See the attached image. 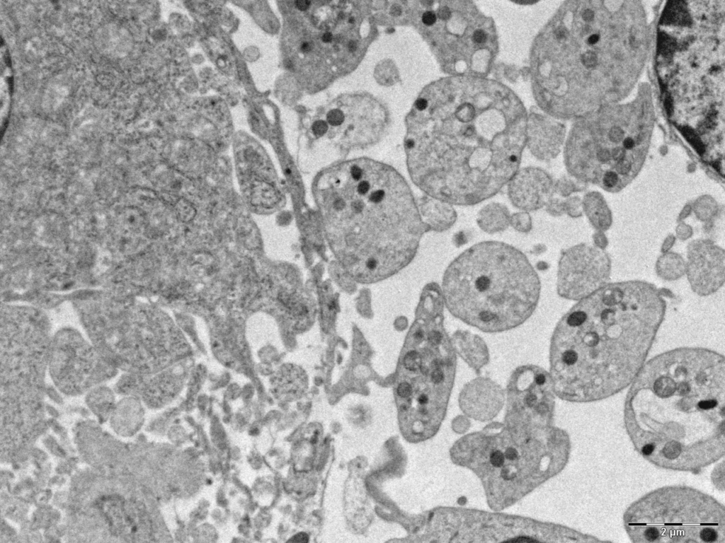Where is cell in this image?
Wrapping results in <instances>:
<instances>
[{
  "mask_svg": "<svg viewBox=\"0 0 725 543\" xmlns=\"http://www.w3.org/2000/svg\"><path fill=\"white\" fill-rule=\"evenodd\" d=\"M568 32L564 28H559L555 31L556 37L558 39H563L567 36Z\"/></svg>",
  "mask_w": 725,
  "mask_h": 543,
  "instance_id": "obj_35",
  "label": "cell"
},
{
  "mask_svg": "<svg viewBox=\"0 0 725 543\" xmlns=\"http://www.w3.org/2000/svg\"><path fill=\"white\" fill-rule=\"evenodd\" d=\"M657 274L663 279L673 281L683 276L686 272V262L678 254L666 252L656 262Z\"/></svg>",
  "mask_w": 725,
  "mask_h": 543,
  "instance_id": "obj_21",
  "label": "cell"
},
{
  "mask_svg": "<svg viewBox=\"0 0 725 543\" xmlns=\"http://www.w3.org/2000/svg\"><path fill=\"white\" fill-rule=\"evenodd\" d=\"M364 2L310 1L290 25L291 64L319 89L350 71L372 35Z\"/></svg>",
  "mask_w": 725,
  "mask_h": 543,
  "instance_id": "obj_5",
  "label": "cell"
},
{
  "mask_svg": "<svg viewBox=\"0 0 725 543\" xmlns=\"http://www.w3.org/2000/svg\"><path fill=\"white\" fill-rule=\"evenodd\" d=\"M651 284H606L580 300L557 323L549 349L550 376L563 399L591 402L613 396L644 365L666 314Z\"/></svg>",
  "mask_w": 725,
  "mask_h": 543,
  "instance_id": "obj_2",
  "label": "cell"
},
{
  "mask_svg": "<svg viewBox=\"0 0 725 543\" xmlns=\"http://www.w3.org/2000/svg\"><path fill=\"white\" fill-rule=\"evenodd\" d=\"M623 523L633 542H725L724 506L686 486L649 492L627 508Z\"/></svg>",
  "mask_w": 725,
  "mask_h": 543,
  "instance_id": "obj_6",
  "label": "cell"
},
{
  "mask_svg": "<svg viewBox=\"0 0 725 543\" xmlns=\"http://www.w3.org/2000/svg\"><path fill=\"white\" fill-rule=\"evenodd\" d=\"M546 211L554 216H561L565 212L564 202L552 197L545 205Z\"/></svg>",
  "mask_w": 725,
  "mask_h": 543,
  "instance_id": "obj_23",
  "label": "cell"
},
{
  "mask_svg": "<svg viewBox=\"0 0 725 543\" xmlns=\"http://www.w3.org/2000/svg\"><path fill=\"white\" fill-rule=\"evenodd\" d=\"M437 21L436 13L432 11H426L421 16L422 23L426 26L433 25Z\"/></svg>",
  "mask_w": 725,
  "mask_h": 543,
  "instance_id": "obj_29",
  "label": "cell"
},
{
  "mask_svg": "<svg viewBox=\"0 0 725 543\" xmlns=\"http://www.w3.org/2000/svg\"><path fill=\"white\" fill-rule=\"evenodd\" d=\"M665 102L667 112L669 113L671 112V111L673 110L672 101L670 98H668L666 99Z\"/></svg>",
  "mask_w": 725,
  "mask_h": 543,
  "instance_id": "obj_38",
  "label": "cell"
},
{
  "mask_svg": "<svg viewBox=\"0 0 725 543\" xmlns=\"http://www.w3.org/2000/svg\"><path fill=\"white\" fill-rule=\"evenodd\" d=\"M469 241L468 234L464 231H459L455 233L452 238L453 244L456 247H460Z\"/></svg>",
  "mask_w": 725,
  "mask_h": 543,
  "instance_id": "obj_30",
  "label": "cell"
},
{
  "mask_svg": "<svg viewBox=\"0 0 725 543\" xmlns=\"http://www.w3.org/2000/svg\"><path fill=\"white\" fill-rule=\"evenodd\" d=\"M86 402L90 409L101 419H106L115 405L113 392L103 386L91 389Z\"/></svg>",
  "mask_w": 725,
  "mask_h": 543,
  "instance_id": "obj_20",
  "label": "cell"
},
{
  "mask_svg": "<svg viewBox=\"0 0 725 543\" xmlns=\"http://www.w3.org/2000/svg\"><path fill=\"white\" fill-rule=\"evenodd\" d=\"M110 416L113 428L118 434L127 436L133 435L139 428L143 411L139 401L131 396L116 404Z\"/></svg>",
  "mask_w": 725,
  "mask_h": 543,
  "instance_id": "obj_16",
  "label": "cell"
},
{
  "mask_svg": "<svg viewBox=\"0 0 725 543\" xmlns=\"http://www.w3.org/2000/svg\"><path fill=\"white\" fill-rule=\"evenodd\" d=\"M510 225L520 233H528L532 229V219L526 211L515 213L510 215Z\"/></svg>",
  "mask_w": 725,
  "mask_h": 543,
  "instance_id": "obj_22",
  "label": "cell"
},
{
  "mask_svg": "<svg viewBox=\"0 0 725 543\" xmlns=\"http://www.w3.org/2000/svg\"><path fill=\"white\" fill-rule=\"evenodd\" d=\"M545 250H546V247H545V245H542V244H539V245H536V246H535V247L533 248V250H532V251L531 252H532V253H533V254H536V255H540V254H542V253L543 252H544Z\"/></svg>",
  "mask_w": 725,
  "mask_h": 543,
  "instance_id": "obj_36",
  "label": "cell"
},
{
  "mask_svg": "<svg viewBox=\"0 0 725 543\" xmlns=\"http://www.w3.org/2000/svg\"><path fill=\"white\" fill-rule=\"evenodd\" d=\"M627 137V136H624V132L622 130V129L617 126H614L611 127L607 133L608 140L611 143L617 144V146L620 147L624 146V141ZM623 148L625 149L624 147Z\"/></svg>",
  "mask_w": 725,
  "mask_h": 543,
  "instance_id": "obj_25",
  "label": "cell"
},
{
  "mask_svg": "<svg viewBox=\"0 0 725 543\" xmlns=\"http://www.w3.org/2000/svg\"><path fill=\"white\" fill-rule=\"evenodd\" d=\"M436 16L441 20H447L450 18L451 12L447 6H444L438 8Z\"/></svg>",
  "mask_w": 725,
  "mask_h": 543,
  "instance_id": "obj_32",
  "label": "cell"
},
{
  "mask_svg": "<svg viewBox=\"0 0 725 543\" xmlns=\"http://www.w3.org/2000/svg\"><path fill=\"white\" fill-rule=\"evenodd\" d=\"M510 214L508 208L500 203H491L484 206L478 213L477 224L487 233L505 230L510 225Z\"/></svg>",
  "mask_w": 725,
  "mask_h": 543,
  "instance_id": "obj_18",
  "label": "cell"
},
{
  "mask_svg": "<svg viewBox=\"0 0 725 543\" xmlns=\"http://www.w3.org/2000/svg\"><path fill=\"white\" fill-rule=\"evenodd\" d=\"M574 189L573 183L566 177H563L554 182V192L561 196H567Z\"/></svg>",
  "mask_w": 725,
  "mask_h": 543,
  "instance_id": "obj_24",
  "label": "cell"
},
{
  "mask_svg": "<svg viewBox=\"0 0 725 543\" xmlns=\"http://www.w3.org/2000/svg\"><path fill=\"white\" fill-rule=\"evenodd\" d=\"M584 211L593 224L598 230L607 229L611 223V213L603 198L598 193L588 194L583 199Z\"/></svg>",
  "mask_w": 725,
  "mask_h": 543,
  "instance_id": "obj_19",
  "label": "cell"
},
{
  "mask_svg": "<svg viewBox=\"0 0 725 543\" xmlns=\"http://www.w3.org/2000/svg\"><path fill=\"white\" fill-rule=\"evenodd\" d=\"M343 112L341 124L327 140L343 149H358L377 142L387 126L385 109L375 99L346 95L336 100Z\"/></svg>",
  "mask_w": 725,
  "mask_h": 543,
  "instance_id": "obj_10",
  "label": "cell"
},
{
  "mask_svg": "<svg viewBox=\"0 0 725 543\" xmlns=\"http://www.w3.org/2000/svg\"><path fill=\"white\" fill-rule=\"evenodd\" d=\"M581 61L585 66L592 68L596 65L598 57L595 52L588 51L582 55Z\"/></svg>",
  "mask_w": 725,
  "mask_h": 543,
  "instance_id": "obj_27",
  "label": "cell"
},
{
  "mask_svg": "<svg viewBox=\"0 0 725 543\" xmlns=\"http://www.w3.org/2000/svg\"><path fill=\"white\" fill-rule=\"evenodd\" d=\"M453 346L461 358L479 371L489 363V354L485 342L477 335L458 330L453 334Z\"/></svg>",
  "mask_w": 725,
  "mask_h": 543,
  "instance_id": "obj_15",
  "label": "cell"
},
{
  "mask_svg": "<svg viewBox=\"0 0 725 543\" xmlns=\"http://www.w3.org/2000/svg\"><path fill=\"white\" fill-rule=\"evenodd\" d=\"M473 115L474 108L469 105H466L465 107H462V108L458 110V112H457V116L458 117V118H459V119L463 122H467L472 119Z\"/></svg>",
  "mask_w": 725,
  "mask_h": 543,
  "instance_id": "obj_28",
  "label": "cell"
},
{
  "mask_svg": "<svg viewBox=\"0 0 725 543\" xmlns=\"http://www.w3.org/2000/svg\"><path fill=\"white\" fill-rule=\"evenodd\" d=\"M508 184L511 203L526 212L544 206L554 192L552 177L539 168H527L517 171Z\"/></svg>",
  "mask_w": 725,
  "mask_h": 543,
  "instance_id": "obj_13",
  "label": "cell"
},
{
  "mask_svg": "<svg viewBox=\"0 0 725 543\" xmlns=\"http://www.w3.org/2000/svg\"><path fill=\"white\" fill-rule=\"evenodd\" d=\"M598 40H599V35H597V34H593V35H591L590 36L588 37L587 42L590 45H594V44L597 43V42Z\"/></svg>",
  "mask_w": 725,
  "mask_h": 543,
  "instance_id": "obj_37",
  "label": "cell"
},
{
  "mask_svg": "<svg viewBox=\"0 0 725 543\" xmlns=\"http://www.w3.org/2000/svg\"><path fill=\"white\" fill-rule=\"evenodd\" d=\"M552 381L545 370L535 365L518 367L508 385V407L511 416L540 419L551 415L554 407Z\"/></svg>",
  "mask_w": 725,
  "mask_h": 543,
  "instance_id": "obj_11",
  "label": "cell"
},
{
  "mask_svg": "<svg viewBox=\"0 0 725 543\" xmlns=\"http://www.w3.org/2000/svg\"><path fill=\"white\" fill-rule=\"evenodd\" d=\"M56 385L80 394L108 380L116 368L76 329L65 327L51 339L47 365Z\"/></svg>",
  "mask_w": 725,
  "mask_h": 543,
  "instance_id": "obj_8",
  "label": "cell"
},
{
  "mask_svg": "<svg viewBox=\"0 0 725 543\" xmlns=\"http://www.w3.org/2000/svg\"><path fill=\"white\" fill-rule=\"evenodd\" d=\"M582 18L584 21L590 22L594 18V13L591 9L587 8L582 13Z\"/></svg>",
  "mask_w": 725,
  "mask_h": 543,
  "instance_id": "obj_34",
  "label": "cell"
},
{
  "mask_svg": "<svg viewBox=\"0 0 725 543\" xmlns=\"http://www.w3.org/2000/svg\"><path fill=\"white\" fill-rule=\"evenodd\" d=\"M724 251L708 240H695L687 247L686 274L700 296L715 293L724 282Z\"/></svg>",
  "mask_w": 725,
  "mask_h": 543,
  "instance_id": "obj_12",
  "label": "cell"
},
{
  "mask_svg": "<svg viewBox=\"0 0 725 543\" xmlns=\"http://www.w3.org/2000/svg\"><path fill=\"white\" fill-rule=\"evenodd\" d=\"M624 421L635 450L660 468L697 472L725 452V361L680 347L643 366L627 395Z\"/></svg>",
  "mask_w": 725,
  "mask_h": 543,
  "instance_id": "obj_1",
  "label": "cell"
},
{
  "mask_svg": "<svg viewBox=\"0 0 725 543\" xmlns=\"http://www.w3.org/2000/svg\"><path fill=\"white\" fill-rule=\"evenodd\" d=\"M313 194L331 251L360 283L381 281L406 267L429 230L404 177L376 160L357 158L326 168L316 177Z\"/></svg>",
  "mask_w": 725,
  "mask_h": 543,
  "instance_id": "obj_3",
  "label": "cell"
},
{
  "mask_svg": "<svg viewBox=\"0 0 725 543\" xmlns=\"http://www.w3.org/2000/svg\"><path fill=\"white\" fill-rule=\"evenodd\" d=\"M503 400L500 387L491 380L481 378L467 384L459 398L461 408L466 414L484 418L496 414Z\"/></svg>",
  "mask_w": 725,
  "mask_h": 543,
  "instance_id": "obj_14",
  "label": "cell"
},
{
  "mask_svg": "<svg viewBox=\"0 0 725 543\" xmlns=\"http://www.w3.org/2000/svg\"><path fill=\"white\" fill-rule=\"evenodd\" d=\"M423 210L428 227L436 231L449 229L457 220V212L452 204L432 197L426 199Z\"/></svg>",
  "mask_w": 725,
  "mask_h": 543,
  "instance_id": "obj_17",
  "label": "cell"
},
{
  "mask_svg": "<svg viewBox=\"0 0 725 543\" xmlns=\"http://www.w3.org/2000/svg\"><path fill=\"white\" fill-rule=\"evenodd\" d=\"M308 540V535L306 533L302 532L295 535L291 541L295 542H307Z\"/></svg>",
  "mask_w": 725,
  "mask_h": 543,
  "instance_id": "obj_33",
  "label": "cell"
},
{
  "mask_svg": "<svg viewBox=\"0 0 725 543\" xmlns=\"http://www.w3.org/2000/svg\"><path fill=\"white\" fill-rule=\"evenodd\" d=\"M74 303L92 344L115 368L139 374L154 368L159 350L154 310L127 295H98Z\"/></svg>",
  "mask_w": 725,
  "mask_h": 543,
  "instance_id": "obj_7",
  "label": "cell"
},
{
  "mask_svg": "<svg viewBox=\"0 0 725 543\" xmlns=\"http://www.w3.org/2000/svg\"><path fill=\"white\" fill-rule=\"evenodd\" d=\"M611 262L601 248L579 244L562 253L557 273V291L563 298L581 300L607 284Z\"/></svg>",
  "mask_w": 725,
  "mask_h": 543,
  "instance_id": "obj_9",
  "label": "cell"
},
{
  "mask_svg": "<svg viewBox=\"0 0 725 543\" xmlns=\"http://www.w3.org/2000/svg\"><path fill=\"white\" fill-rule=\"evenodd\" d=\"M719 68L718 66H712V68L710 69L709 71H710V73H711V74H714V73H717V72H718V71H719Z\"/></svg>",
  "mask_w": 725,
  "mask_h": 543,
  "instance_id": "obj_39",
  "label": "cell"
},
{
  "mask_svg": "<svg viewBox=\"0 0 725 543\" xmlns=\"http://www.w3.org/2000/svg\"><path fill=\"white\" fill-rule=\"evenodd\" d=\"M396 392L398 396L402 399L409 398L413 392L411 385L406 381L400 383L397 387Z\"/></svg>",
  "mask_w": 725,
  "mask_h": 543,
  "instance_id": "obj_26",
  "label": "cell"
},
{
  "mask_svg": "<svg viewBox=\"0 0 725 543\" xmlns=\"http://www.w3.org/2000/svg\"><path fill=\"white\" fill-rule=\"evenodd\" d=\"M472 38L475 43L483 44L487 39V35L484 30L478 29L474 32Z\"/></svg>",
  "mask_w": 725,
  "mask_h": 543,
  "instance_id": "obj_31",
  "label": "cell"
},
{
  "mask_svg": "<svg viewBox=\"0 0 725 543\" xmlns=\"http://www.w3.org/2000/svg\"><path fill=\"white\" fill-rule=\"evenodd\" d=\"M540 288L526 256L498 241L481 242L464 251L450 264L443 280L448 310L490 333L525 322L536 308Z\"/></svg>",
  "mask_w": 725,
  "mask_h": 543,
  "instance_id": "obj_4",
  "label": "cell"
}]
</instances>
